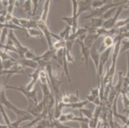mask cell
I'll list each match as a JSON object with an SVG mask.
<instances>
[{
    "instance_id": "cell-1",
    "label": "cell",
    "mask_w": 129,
    "mask_h": 128,
    "mask_svg": "<svg viewBox=\"0 0 129 128\" xmlns=\"http://www.w3.org/2000/svg\"><path fill=\"white\" fill-rule=\"evenodd\" d=\"M126 3H127V1H122V2H118V3H113L112 1H110L109 3H107L106 5L102 7L101 8L93 9L91 11V14L89 15H88V16H85L84 19H86L89 18H94V17H102L105 14V13L109 9H112V8H114V7H118L121 5L125 4Z\"/></svg>"
},
{
    "instance_id": "cell-2",
    "label": "cell",
    "mask_w": 129,
    "mask_h": 128,
    "mask_svg": "<svg viewBox=\"0 0 129 128\" xmlns=\"http://www.w3.org/2000/svg\"><path fill=\"white\" fill-rule=\"evenodd\" d=\"M4 87L3 86L2 87V92H1V94H0V103L3 106H5L7 108L10 109V110H12L17 115L18 117H26V116H30L31 114L30 113L28 112L26 110H20V109L17 108L13 104H12L6 97L5 95V90Z\"/></svg>"
},
{
    "instance_id": "cell-3",
    "label": "cell",
    "mask_w": 129,
    "mask_h": 128,
    "mask_svg": "<svg viewBox=\"0 0 129 128\" xmlns=\"http://www.w3.org/2000/svg\"><path fill=\"white\" fill-rule=\"evenodd\" d=\"M4 87L5 89H10L13 90H18L23 93L26 97V98L28 101V108L31 107V103H34V106L37 105L38 102H37V91H36V88L34 89L31 91H27L25 89L24 87H16L9 86V85H5Z\"/></svg>"
},
{
    "instance_id": "cell-4",
    "label": "cell",
    "mask_w": 129,
    "mask_h": 128,
    "mask_svg": "<svg viewBox=\"0 0 129 128\" xmlns=\"http://www.w3.org/2000/svg\"><path fill=\"white\" fill-rule=\"evenodd\" d=\"M113 49V47L112 48H110L107 49L104 51H103L102 53H100V63H99V67H98V70L96 72V77H97V81H98V87L100 84L101 79H102L104 76V69L105 65L109 61V58L110 54L112 51Z\"/></svg>"
},
{
    "instance_id": "cell-5",
    "label": "cell",
    "mask_w": 129,
    "mask_h": 128,
    "mask_svg": "<svg viewBox=\"0 0 129 128\" xmlns=\"http://www.w3.org/2000/svg\"><path fill=\"white\" fill-rule=\"evenodd\" d=\"M37 24L38 28L43 32V35H44V37L46 39L47 42H48V45L49 47V49L51 50V51H54L53 48V43L52 42L51 32L49 30L47 23H44L42 21H41L40 19H39L37 20Z\"/></svg>"
},
{
    "instance_id": "cell-6",
    "label": "cell",
    "mask_w": 129,
    "mask_h": 128,
    "mask_svg": "<svg viewBox=\"0 0 129 128\" xmlns=\"http://www.w3.org/2000/svg\"><path fill=\"white\" fill-rule=\"evenodd\" d=\"M125 4L121 5V6L118 7L114 16L111 17L109 19L105 21V22L104 23V25H103V27L104 28H105L107 30H111V29H112V28H114V26L116 24V23L117 22V21L118 20L119 15L122 12V11L125 9Z\"/></svg>"
},
{
    "instance_id": "cell-7",
    "label": "cell",
    "mask_w": 129,
    "mask_h": 128,
    "mask_svg": "<svg viewBox=\"0 0 129 128\" xmlns=\"http://www.w3.org/2000/svg\"><path fill=\"white\" fill-rule=\"evenodd\" d=\"M96 46L97 44L96 42L93 44L92 48H91V50H90V56H91V59L92 60L94 63L95 68H96V72H97L98 70V67H99L100 53L98 51Z\"/></svg>"
},
{
    "instance_id": "cell-8",
    "label": "cell",
    "mask_w": 129,
    "mask_h": 128,
    "mask_svg": "<svg viewBox=\"0 0 129 128\" xmlns=\"http://www.w3.org/2000/svg\"><path fill=\"white\" fill-rule=\"evenodd\" d=\"M100 37V36L96 33H88L83 41L84 46L87 48L91 49Z\"/></svg>"
},
{
    "instance_id": "cell-9",
    "label": "cell",
    "mask_w": 129,
    "mask_h": 128,
    "mask_svg": "<svg viewBox=\"0 0 129 128\" xmlns=\"http://www.w3.org/2000/svg\"><path fill=\"white\" fill-rule=\"evenodd\" d=\"M115 44L114 38L111 36H105L104 40L102 42V44H101L100 47L98 49L100 53H102L103 51L106 50L107 49L114 47Z\"/></svg>"
},
{
    "instance_id": "cell-10",
    "label": "cell",
    "mask_w": 129,
    "mask_h": 128,
    "mask_svg": "<svg viewBox=\"0 0 129 128\" xmlns=\"http://www.w3.org/2000/svg\"><path fill=\"white\" fill-rule=\"evenodd\" d=\"M91 0H80L78 1V13L77 16L80 17L81 14L83 12L87 10H91Z\"/></svg>"
},
{
    "instance_id": "cell-11",
    "label": "cell",
    "mask_w": 129,
    "mask_h": 128,
    "mask_svg": "<svg viewBox=\"0 0 129 128\" xmlns=\"http://www.w3.org/2000/svg\"><path fill=\"white\" fill-rule=\"evenodd\" d=\"M76 42H78L81 48V53H82V58L84 60L85 62V65L86 67V70H88V60L90 56V48L85 47L83 41H80L79 40H77Z\"/></svg>"
},
{
    "instance_id": "cell-12",
    "label": "cell",
    "mask_w": 129,
    "mask_h": 128,
    "mask_svg": "<svg viewBox=\"0 0 129 128\" xmlns=\"http://www.w3.org/2000/svg\"><path fill=\"white\" fill-rule=\"evenodd\" d=\"M20 64H21L23 67H28L31 68V69L36 70L39 67V64L37 62L34 60H28L23 58V59H20L19 60H17Z\"/></svg>"
},
{
    "instance_id": "cell-13",
    "label": "cell",
    "mask_w": 129,
    "mask_h": 128,
    "mask_svg": "<svg viewBox=\"0 0 129 128\" xmlns=\"http://www.w3.org/2000/svg\"><path fill=\"white\" fill-rule=\"evenodd\" d=\"M105 22L102 17H94V18L91 19V23L88 24L89 28H92V29H98V28L103 27L104 23Z\"/></svg>"
},
{
    "instance_id": "cell-14",
    "label": "cell",
    "mask_w": 129,
    "mask_h": 128,
    "mask_svg": "<svg viewBox=\"0 0 129 128\" xmlns=\"http://www.w3.org/2000/svg\"><path fill=\"white\" fill-rule=\"evenodd\" d=\"M25 32L28 37H31V38L39 37V38H42L44 36L43 32L38 28L26 29Z\"/></svg>"
},
{
    "instance_id": "cell-15",
    "label": "cell",
    "mask_w": 129,
    "mask_h": 128,
    "mask_svg": "<svg viewBox=\"0 0 129 128\" xmlns=\"http://www.w3.org/2000/svg\"><path fill=\"white\" fill-rule=\"evenodd\" d=\"M50 0H46L45 1L44 6H43V10L42 12L40 20L42 21L44 23H47L48 22V13L50 11Z\"/></svg>"
},
{
    "instance_id": "cell-16",
    "label": "cell",
    "mask_w": 129,
    "mask_h": 128,
    "mask_svg": "<svg viewBox=\"0 0 129 128\" xmlns=\"http://www.w3.org/2000/svg\"><path fill=\"white\" fill-rule=\"evenodd\" d=\"M88 103H89L88 100L80 101L79 102H77L75 103L64 104V106H65V108H71V109H73V110H77V109L80 110L81 108H83L85 105H87V104H88Z\"/></svg>"
},
{
    "instance_id": "cell-17",
    "label": "cell",
    "mask_w": 129,
    "mask_h": 128,
    "mask_svg": "<svg viewBox=\"0 0 129 128\" xmlns=\"http://www.w3.org/2000/svg\"><path fill=\"white\" fill-rule=\"evenodd\" d=\"M123 81H124V76L123 74L122 71H119L118 72V80L115 86H113L114 89L118 92V93L120 94L121 91L123 88Z\"/></svg>"
},
{
    "instance_id": "cell-18",
    "label": "cell",
    "mask_w": 129,
    "mask_h": 128,
    "mask_svg": "<svg viewBox=\"0 0 129 128\" xmlns=\"http://www.w3.org/2000/svg\"><path fill=\"white\" fill-rule=\"evenodd\" d=\"M32 2L30 0L25 1L23 5V10L24 13L28 15L29 17H31L32 16Z\"/></svg>"
},
{
    "instance_id": "cell-19",
    "label": "cell",
    "mask_w": 129,
    "mask_h": 128,
    "mask_svg": "<svg viewBox=\"0 0 129 128\" xmlns=\"http://www.w3.org/2000/svg\"><path fill=\"white\" fill-rule=\"evenodd\" d=\"M109 2L108 0H93L91 2V7L92 9H99Z\"/></svg>"
},
{
    "instance_id": "cell-20",
    "label": "cell",
    "mask_w": 129,
    "mask_h": 128,
    "mask_svg": "<svg viewBox=\"0 0 129 128\" xmlns=\"http://www.w3.org/2000/svg\"><path fill=\"white\" fill-rule=\"evenodd\" d=\"M71 27L69 26L66 25V26L65 28H64V30L63 31H61L60 33H59V37H60L61 39L62 40H66L68 37H70V34H71Z\"/></svg>"
},
{
    "instance_id": "cell-21",
    "label": "cell",
    "mask_w": 129,
    "mask_h": 128,
    "mask_svg": "<svg viewBox=\"0 0 129 128\" xmlns=\"http://www.w3.org/2000/svg\"><path fill=\"white\" fill-rule=\"evenodd\" d=\"M129 24V17L126 19H119L117 21L116 24L114 26L115 29H120V28H123L125 26Z\"/></svg>"
},
{
    "instance_id": "cell-22",
    "label": "cell",
    "mask_w": 129,
    "mask_h": 128,
    "mask_svg": "<svg viewBox=\"0 0 129 128\" xmlns=\"http://www.w3.org/2000/svg\"><path fill=\"white\" fill-rule=\"evenodd\" d=\"M80 112L81 115H85V118L87 119L90 120L93 117V112L92 110L91 109H86V108H81L79 110Z\"/></svg>"
},
{
    "instance_id": "cell-23",
    "label": "cell",
    "mask_w": 129,
    "mask_h": 128,
    "mask_svg": "<svg viewBox=\"0 0 129 128\" xmlns=\"http://www.w3.org/2000/svg\"><path fill=\"white\" fill-rule=\"evenodd\" d=\"M121 94L123 96V103L124 105L123 112L125 113L129 109V97L128 96L127 93L125 92H122Z\"/></svg>"
},
{
    "instance_id": "cell-24",
    "label": "cell",
    "mask_w": 129,
    "mask_h": 128,
    "mask_svg": "<svg viewBox=\"0 0 129 128\" xmlns=\"http://www.w3.org/2000/svg\"><path fill=\"white\" fill-rule=\"evenodd\" d=\"M118 8V7H114V8H112V9H109V10L105 13V14L102 17V18L104 21H106V20L111 19V17H113L114 12L115 11H116Z\"/></svg>"
},
{
    "instance_id": "cell-25",
    "label": "cell",
    "mask_w": 129,
    "mask_h": 128,
    "mask_svg": "<svg viewBox=\"0 0 129 128\" xmlns=\"http://www.w3.org/2000/svg\"><path fill=\"white\" fill-rule=\"evenodd\" d=\"M16 61H12L10 60H7L2 61L3 69V70H8V69H10L14 65V64Z\"/></svg>"
},
{
    "instance_id": "cell-26",
    "label": "cell",
    "mask_w": 129,
    "mask_h": 128,
    "mask_svg": "<svg viewBox=\"0 0 129 128\" xmlns=\"http://www.w3.org/2000/svg\"><path fill=\"white\" fill-rule=\"evenodd\" d=\"M9 29L8 28H3L2 31V33L0 35V42H2L3 44H5V41L7 39V35L9 36Z\"/></svg>"
},
{
    "instance_id": "cell-27",
    "label": "cell",
    "mask_w": 129,
    "mask_h": 128,
    "mask_svg": "<svg viewBox=\"0 0 129 128\" xmlns=\"http://www.w3.org/2000/svg\"><path fill=\"white\" fill-rule=\"evenodd\" d=\"M0 58H1L2 61L7 60L16 61V60L14 59L12 57H11V56L7 53V51H4V50H0Z\"/></svg>"
},
{
    "instance_id": "cell-28",
    "label": "cell",
    "mask_w": 129,
    "mask_h": 128,
    "mask_svg": "<svg viewBox=\"0 0 129 128\" xmlns=\"http://www.w3.org/2000/svg\"><path fill=\"white\" fill-rule=\"evenodd\" d=\"M129 50V39H123L121 41L120 53Z\"/></svg>"
},
{
    "instance_id": "cell-29",
    "label": "cell",
    "mask_w": 129,
    "mask_h": 128,
    "mask_svg": "<svg viewBox=\"0 0 129 128\" xmlns=\"http://www.w3.org/2000/svg\"><path fill=\"white\" fill-rule=\"evenodd\" d=\"M0 111H1V113H2V116H3V118H4V120H5V121L6 124H7V125L9 126L11 123H10V120H9L7 115V113H6L5 111V109H4V108H3V106L2 105L1 103H0Z\"/></svg>"
},
{
    "instance_id": "cell-30",
    "label": "cell",
    "mask_w": 129,
    "mask_h": 128,
    "mask_svg": "<svg viewBox=\"0 0 129 128\" xmlns=\"http://www.w3.org/2000/svg\"><path fill=\"white\" fill-rule=\"evenodd\" d=\"M37 55H36L31 50L29 49L24 53V58H26V59L34 60H35L36 58H37Z\"/></svg>"
},
{
    "instance_id": "cell-31",
    "label": "cell",
    "mask_w": 129,
    "mask_h": 128,
    "mask_svg": "<svg viewBox=\"0 0 129 128\" xmlns=\"http://www.w3.org/2000/svg\"><path fill=\"white\" fill-rule=\"evenodd\" d=\"M72 3V7H73V17H76L77 16V13H78V3L77 0H71Z\"/></svg>"
},
{
    "instance_id": "cell-32",
    "label": "cell",
    "mask_w": 129,
    "mask_h": 128,
    "mask_svg": "<svg viewBox=\"0 0 129 128\" xmlns=\"http://www.w3.org/2000/svg\"><path fill=\"white\" fill-rule=\"evenodd\" d=\"M9 6H8L7 8L6 9V10H7V12L8 14L12 15L14 9V7H16V1H13V0H12V1H9Z\"/></svg>"
},
{
    "instance_id": "cell-33",
    "label": "cell",
    "mask_w": 129,
    "mask_h": 128,
    "mask_svg": "<svg viewBox=\"0 0 129 128\" xmlns=\"http://www.w3.org/2000/svg\"><path fill=\"white\" fill-rule=\"evenodd\" d=\"M76 18H78V17H73V16H71V17H62V20L65 21L66 23H67V25L71 27L72 26L73 24L74 21H75V19Z\"/></svg>"
},
{
    "instance_id": "cell-34",
    "label": "cell",
    "mask_w": 129,
    "mask_h": 128,
    "mask_svg": "<svg viewBox=\"0 0 129 128\" xmlns=\"http://www.w3.org/2000/svg\"><path fill=\"white\" fill-rule=\"evenodd\" d=\"M79 92L78 91L76 92V94H69L70 96V102H71V104L72 103H75L77 102H79L80 99H79Z\"/></svg>"
},
{
    "instance_id": "cell-35",
    "label": "cell",
    "mask_w": 129,
    "mask_h": 128,
    "mask_svg": "<svg viewBox=\"0 0 129 128\" xmlns=\"http://www.w3.org/2000/svg\"><path fill=\"white\" fill-rule=\"evenodd\" d=\"M65 56H66V58L67 61H68V63H74V62H75V58H74V56H73L72 54H71V52L67 51L66 49V48H65Z\"/></svg>"
},
{
    "instance_id": "cell-36",
    "label": "cell",
    "mask_w": 129,
    "mask_h": 128,
    "mask_svg": "<svg viewBox=\"0 0 129 128\" xmlns=\"http://www.w3.org/2000/svg\"><path fill=\"white\" fill-rule=\"evenodd\" d=\"M31 2H32V5H33L32 16H31V17H34V16L36 15V13H37V9H38L40 1H38V0H32Z\"/></svg>"
},
{
    "instance_id": "cell-37",
    "label": "cell",
    "mask_w": 129,
    "mask_h": 128,
    "mask_svg": "<svg viewBox=\"0 0 129 128\" xmlns=\"http://www.w3.org/2000/svg\"><path fill=\"white\" fill-rule=\"evenodd\" d=\"M89 89L91 90V94H90L92 95L94 97H100V92H99V88L97 87L96 88H92L89 87Z\"/></svg>"
},
{
    "instance_id": "cell-38",
    "label": "cell",
    "mask_w": 129,
    "mask_h": 128,
    "mask_svg": "<svg viewBox=\"0 0 129 128\" xmlns=\"http://www.w3.org/2000/svg\"><path fill=\"white\" fill-rule=\"evenodd\" d=\"M114 116H116V117H118V118L121 119L122 120V122L124 123V124H126L128 122V117L125 115H123L119 114L118 113H116V114L114 115Z\"/></svg>"
},
{
    "instance_id": "cell-39",
    "label": "cell",
    "mask_w": 129,
    "mask_h": 128,
    "mask_svg": "<svg viewBox=\"0 0 129 128\" xmlns=\"http://www.w3.org/2000/svg\"><path fill=\"white\" fill-rule=\"evenodd\" d=\"M80 125L82 128H89V123L88 122H80Z\"/></svg>"
},
{
    "instance_id": "cell-40",
    "label": "cell",
    "mask_w": 129,
    "mask_h": 128,
    "mask_svg": "<svg viewBox=\"0 0 129 128\" xmlns=\"http://www.w3.org/2000/svg\"><path fill=\"white\" fill-rule=\"evenodd\" d=\"M1 2H2V5H3V7H4V8H7V7L9 6V1H1Z\"/></svg>"
},
{
    "instance_id": "cell-41",
    "label": "cell",
    "mask_w": 129,
    "mask_h": 128,
    "mask_svg": "<svg viewBox=\"0 0 129 128\" xmlns=\"http://www.w3.org/2000/svg\"><path fill=\"white\" fill-rule=\"evenodd\" d=\"M64 127L65 128H71V127H66V126H64Z\"/></svg>"
}]
</instances>
